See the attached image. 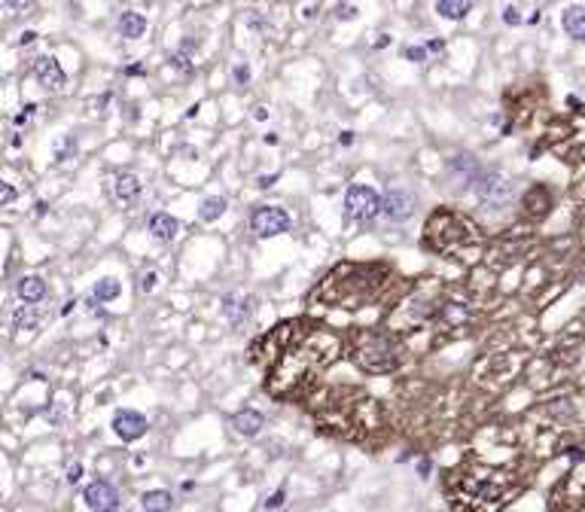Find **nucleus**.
<instances>
[{
    "mask_svg": "<svg viewBox=\"0 0 585 512\" xmlns=\"http://www.w3.org/2000/svg\"><path fill=\"white\" fill-rule=\"evenodd\" d=\"M80 476H82V464L73 461L71 467H67V485H76V482H80Z\"/></svg>",
    "mask_w": 585,
    "mask_h": 512,
    "instance_id": "obj_31",
    "label": "nucleus"
},
{
    "mask_svg": "<svg viewBox=\"0 0 585 512\" xmlns=\"http://www.w3.org/2000/svg\"><path fill=\"white\" fill-rule=\"evenodd\" d=\"M247 25H253V28H263V30H268V21L259 15V10H247Z\"/></svg>",
    "mask_w": 585,
    "mask_h": 512,
    "instance_id": "obj_32",
    "label": "nucleus"
},
{
    "mask_svg": "<svg viewBox=\"0 0 585 512\" xmlns=\"http://www.w3.org/2000/svg\"><path fill=\"white\" fill-rule=\"evenodd\" d=\"M119 34L125 37V40H137V37H143L146 34V19L141 12H134V10L122 12L119 15Z\"/></svg>",
    "mask_w": 585,
    "mask_h": 512,
    "instance_id": "obj_17",
    "label": "nucleus"
},
{
    "mask_svg": "<svg viewBox=\"0 0 585 512\" xmlns=\"http://www.w3.org/2000/svg\"><path fill=\"white\" fill-rule=\"evenodd\" d=\"M141 506H143V512H168L174 506V497L168 491H161V488H156V491L141 494Z\"/></svg>",
    "mask_w": 585,
    "mask_h": 512,
    "instance_id": "obj_21",
    "label": "nucleus"
},
{
    "mask_svg": "<svg viewBox=\"0 0 585 512\" xmlns=\"http://www.w3.org/2000/svg\"><path fill=\"white\" fill-rule=\"evenodd\" d=\"M283 497H287V491H283V488H281V491H274L272 497L265 500V509H278V506H283Z\"/></svg>",
    "mask_w": 585,
    "mask_h": 512,
    "instance_id": "obj_35",
    "label": "nucleus"
},
{
    "mask_svg": "<svg viewBox=\"0 0 585 512\" xmlns=\"http://www.w3.org/2000/svg\"><path fill=\"white\" fill-rule=\"evenodd\" d=\"M274 180H278V174H268V177H259V180H256V186H259V189H265V186H272Z\"/></svg>",
    "mask_w": 585,
    "mask_h": 512,
    "instance_id": "obj_37",
    "label": "nucleus"
},
{
    "mask_svg": "<svg viewBox=\"0 0 585 512\" xmlns=\"http://www.w3.org/2000/svg\"><path fill=\"white\" fill-rule=\"evenodd\" d=\"M427 49H430V52H442V49H445V43H442V40H430V43H427Z\"/></svg>",
    "mask_w": 585,
    "mask_h": 512,
    "instance_id": "obj_39",
    "label": "nucleus"
},
{
    "mask_svg": "<svg viewBox=\"0 0 585 512\" xmlns=\"http://www.w3.org/2000/svg\"><path fill=\"white\" fill-rule=\"evenodd\" d=\"M263 427H265V418L259 415L256 409H244V412H238V415L232 418V430L238 433V436H244V439L259 436Z\"/></svg>",
    "mask_w": 585,
    "mask_h": 512,
    "instance_id": "obj_14",
    "label": "nucleus"
},
{
    "mask_svg": "<svg viewBox=\"0 0 585 512\" xmlns=\"http://www.w3.org/2000/svg\"><path fill=\"white\" fill-rule=\"evenodd\" d=\"M292 226V217L281 204H259L250 213V229L259 235V238H274V235H283Z\"/></svg>",
    "mask_w": 585,
    "mask_h": 512,
    "instance_id": "obj_3",
    "label": "nucleus"
},
{
    "mask_svg": "<svg viewBox=\"0 0 585 512\" xmlns=\"http://www.w3.org/2000/svg\"><path fill=\"white\" fill-rule=\"evenodd\" d=\"M503 21H506V25H521L518 10H515V6H503Z\"/></svg>",
    "mask_w": 585,
    "mask_h": 512,
    "instance_id": "obj_33",
    "label": "nucleus"
},
{
    "mask_svg": "<svg viewBox=\"0 0 585 512\" xmlns=\"http://www.w3.org/2000/svg\"><path fill=\"white\" fill-rule=\"evenodd\" d=\"M15 296H19L25 305H37L46 299V281L40 274H21L15 281Z\"/></svg>",
    "mask_w": 585,
    "mask_h": 512,
    "instance_id": "obj_13",
    "label": "nucleus"
},
{
    "mask_svg": "<svg viewBox=\"0 0 585 512\" xmlns=\"http://www.w3.org/2000/svg\"><path fill=\"white\" fill-rule=\"evenodd\" d=\"M512 195H515V183L509 177H503V174L494 171V174L479 177V198L491 211H503L506 204L512 202Z\"/></svg>",
    "mask_w": 585,
    "mask_h": 512,
    "instance_id": "obj_5",
    "label": "nucleus"
},
{
    "mask_svg": "<svg viewBox=\"0 0 585 512\" xmlns=\"http://www.w3.org/2000/svg\"><path fill=\"white\" fill-rule=\"evenodd\" d=\"M561 28L567 30V37L573 40H585V6L582 3H570L564 12H561Z\"/></svg>",
    "mask_w": 585,
    "mask_h": 512,
    "instance_id": "obj_16",
    "label": "nucleus"
},
{
    "mask_svg": "<svg viewBox=\"0 0 585 512\" xmlns=\"http://www.w3.org/2000/svg\"><path fill=\"white\" fill-rule=\"evenodd\" d=\"M43 324V311H37L34 305H19L12 311V326L15 330H37Z\"/></svg>",
    "mask_w": 585,
    "mask_h": 512,
    "instance_id": "obj_20",
    "label": "nucleus"
},
{
    "mask_svg": "<svg viewBox=\"0 0 585 512\" xmlns=\"http://www.w3.org/2000/svg\"><path fill=\"white\" fill-rule=\"evenodd\" d=\"M232 76H235V82H238V86H247V82H250V76H253V71H250V64H247V61H238V64L232 67Z\"/></svg>",
    "mask_w": 585,
    "mask_h": 512,
    "instance_id": "obj_26",
    "label": "nucleus"
},
{
    "mask_svg": "<svg viewBox=\"0 0 585 512\" xmlns=\"http://www.w3.org/2000/svg\"><path fill=\"white\" fill-rule=\"evenodd\" d=\"M229 202L222 195H207L202 202V208H198V220H204V223H217V220L226 213Z\"/></svg>",
    "mask_w": 585,
    "mask_h": 512,
    "instance_id": "obj_22",
    "label": "nucleus"
},
{
    "mask_svg": "<svg viewBox=\"0 0 585 512\" xmlns=\"http://www.w3.org/2000/svg\"><path fill=\"white\" fill-rule=\"evenodd\" d=\"M34 76L46 91H64V86H67V73L55 55L34 58Z\"/></svg>",
    "mask_w": 585,
    "mask_h": 512,
    "instance_id": "obj_8",
    "label": "nucleus"
},
{
    "mask_svg": "<svg viewBox=\"0 0 585 512\" xmlns=\"http://www.w3.org/2000/svg\"><path fill=\"white\" fill-rule=\"evenodd\" d=\"M12 202H15V189H12V183H3V186H0V204H3V208H10Z\"/></svg>",
    "mask_w": 585,
    "mask_h": 512,
    "instance_id": "obj_30",
    "label": "nucleus"
},
{
    "mask_svg": "<svg viewBox=\"0 0 585 512\" xmlns=\"http://www.w3.org/2000/svg\"><path fill=\"white\" fill-rule=\"evenodd\" d=\"M3 6L10 12H25V10H30L34 6V0H3Z\"/></svg>",
    "mask_w": 585,
    "mask_h": 512,
    "instance_id": "obj_29",
    "label": "nucleus"
},
{
    "mask_svg": "<svg viewBox=\"0 0 585 512\" xmlns=\"http://www.w3.org/2000/svg\"><path fill=\"white\" fill-rule=\"evenodd\" d=\"M381 213L387 220H394V223L409 220L414 213V195L403 186H394V189L387 186V193H384V198H381Z\"/></svg>",
    "mask_w": 585,
    "mask_h": 512,
    "instance_id": "obj_9",
    "label": "nucleus"
},
{
    "mask_svg": "<svg viewBox=\"0 0 585 512\" xmlns=\"http://www.w3.org/2000/svg\"><path fill=\"white\" fill-rule=\"evenodd\" d=\"M150 235L161 244H171L177 235H180V223H177L171 213H152L150 217Z\"/></svg>",
    "mask_w": 585,
    "mask_h": 512,
    "instance_id": "obj_15",
    "label": "nucleus"
},
{
    "mask_svg": "<svg viewBox=\"0 0 585 512\" xmlns=\"http://www.w3.org/2000/svg\"><path fill=\"white\" fill-rule=\"evenodd\" d=\"M110 193H113V198H116L119 204H134L137 198H141L143 186H141V180H137L134 174L122 171V174H116V177L110 180Z\"/></svg>",
    "mask_w": 585,
    "mask_h": 512,
    "instance_id": "obj_12",
    "label": "nucleus"
},
{
    "mask_svg": "<svg viewBox=\"0 0 585 512\" xmlns=\"http://www.w3.org/2000/svg\"><path fill=\"white\" fill-rule=\"evenodd\" d=\"M34 110H37V104H28L25 110H21L19 116H15V125H28V122L34 119Z\"/></svg>",
    "mask_w": 585,
    "mask_h": 512,
    "instance_id": "obj_34",
    "label": "nucleus"
},
{
    "mask_svg": "<svg viewBox=\"0 0 585 512\" xmlns=\"http://www.w3.org/2000/svg\"><path fill=\"white\" fill-rule=\"evenodd\" d=\"M469 10H473V0H436V12L448 21L466 19Z\"/></svg>",
    "mask_w": 585,
    "mask_h": 512,
    "instance_id": "obj_19",
    "label": "nucleus"
},
{
    "mask_svg": "<svg viewBox=\"0 0 585 512\" xmlns=\"http://www.w3.org/2000/svg\"><path fill=\"white\" fill-rule=\"evenodd\" d=\"M82 500L91 512H116L119 509V491L104 479H95V482L86 485L82 491Z\"/></svg>",
    "mask_w": 585,
    "mask_h": 512,
    "instance_id": "obj_7",
    "label": "nucleus"
},
{
    "mask_svg": "<svg viewBox=\"0 0 585 512\" xmlns=\"http://www.w3.org/2000/svg\"><path fill=\"white\" fill-rule=\"evenodd\" d=\"M253 119H256V122H265V119H268V110H265V107H253Z\"/></svg>",
    "mask_w": 585,
    "mask_h": 512,
    "instance_id": "obj_36",
    "label": "nucleus"
},
{
    "mask_svg": "<svg viewBox=\"0 0 585 512\" xmlns=\"http://www.w3.org/2000/svg\"><path fill=\"white\" fill-rule=\"evenodd\" d=\"M436 317L442 320L448 330H457L460 324H466V320H469V308H466L464 302H448V305H442V308H439Z\"/></svg>",
    "mask_w": 585,
    "mask_h": 512,
    "instance_id": "obj_18",
    "label": "nucleus"
},
{
    "mask_svg": "<svg viewBox=\"0 0 585 512\" xmlns=\"http://www.w3.org/2000/svg\"><path fill=\"white\" fill-rule=\"evenodd\" d=\"M353 360L366 372H394L399 366V345L390 333H363L353 348Z\"/></svg>",
    "mask_w": 585,
    "mask_h": 512,
    "instance_id": "obj_1",
    "label": "nucleus"
},
{
    "mask_svg": "<svg viewBox=\"0 0 585 512\" xmlns=\"http://www.w3.org/2000/svg\"><path fill=\"white\" fill-rule=\"evenodd\" d=\"M253 308H256V299L244 293H229L222 296V317L235 326V330H244L253 317Z\"/></svg>",
    "mask_w": 585,
    "mask_h": 512,
    "instance_id": "obj_10",
    "label": "nucleus"
},
{
    "mask_svg": "<svg viewBox=\"0 0 585 512\" xmlns=\"http://www.w3.org/2000/svg\"><path fill=\"white\" fill-rule=\"evenodd\" d=\"M427 55H430V49H427V46H409V49H405V58H409V61H414V64H424V61H427Z\"/></svg>",
    "mask_w": 585,
    "mask_h": 512,
    "instance_id": "obj_27",
    "label": "nucleus"
},
{
    "mask_svg": "<svg viewBox=\"0 0 585 512\" xmlns=\"http://www.w3.org/2000/svg\"><path fill=\"white\" fill-rule=\"evenodd\" d=\"M156 281H159V272L156 269L141 272V278H137V290H141V293H152V290H156Z\"/></svg>",
    "mask_w": 585,
    "mask_h": 512,
    "instance_id": "obj_25",
    "label": "nucleus"
},
{
    "mask_svg": "<svg viewBox=\"0 0 585 512\" xmlns=\"http://www.w3.org/2000/svg\"><path fill=\"white\" fill-rule=\"evenodd\" d=\"M34 40H37V34H34V30H25V34H21V40H19V43H21V46H30V43H34Z\"/></svg>",
    "mask_w": 585,
    "mask_h": 512,
    "instance_id": "obj_38",
    "label": "nucleus"
},
{
    "mask_svg": "<svg viewBox=\"0 0 585 512\" xmlns=\"http://www.w3.org/2000/svg\"><path fill=\"white\" fill-rule=\"evenodd\" d=\"M119 293H122V287H119L116 278H101V281L95 284V299H98V302H113Z\"/></svg>",
    "mask_w": 585,
    "mask_h": 512,
    "instance_id": "obj_23",
    "label": "nucleus"
},
{
    "mask_svg": "<svg viewBox=\"0 0 585 512\" xmlns=\"http://www.w3.org/2000/svg\"><path fill=\"white\" fill-rule=\"evenodd\" d=\"M344 213L353 223H369L381 213V195L366 183H353L344 193Z\"/></svg>",
    "mask_w": 585,
    "mask_h": 512,
    "instance_id": "obj_2",
    "label": "nucleus"
},
{
    "mask_svg": "<svg viewBox=\"0 0 585 512\" xmlns=\"http://www.w3.org/2000/svg\"><path fill=\"white\" fill-rule=\"evenodd\" d=\"M335 19L353 21V19H357V6H353V3H338L335 6Z\"/></svg>",
    "mask_w": 585,
    "mask_h": 512,
    "instance_id": "obj_28",
    "label": "nucleus"
},
{
    "mask_svg": "<svg viewBox=\"0 0 585 512\" xmlns=\"http://www.w3.org/2000/svg\"><path fill=\"white\" fill-rule=\"evenodd\" d=\"M113 433L122 439V442H134V439H141L143 433H146V418L141 415V412H134V409H119L116 415H113Z\"/></svg>",
    "mask_w": 585,
    "mask_h": 512,
    "instance_id": "obj_11",
    "label": "nucleus"
},
{
    "mask_svg": "<svg viewBox=\"0 0 585 512\" xmlns=\"http://www.w3.org/2000/svg\"><path fill=\"white\" fill-rule=\"evenodd\" d=\"M448 183H451V193H464L473 183H479V162H475L469 152L451 156L448 159Z\"/></svg>",
    "mask_w": 585,
    "mask_h": 512,
    "instance_id": "obj_6",
    "label": "nucleus"
},
{
    "mask_svg": "<svg viewBox=\"0 0 585 512\" xmlns=\"http://www.w3.org/2000/svg\"><path fill=\"white\" fill-rule=\"evenodd\" d=\"M168 61H171V64H174V67H177V71H180V73H192V71H195V64H192V61H189L186 49L174 52V55H168Z\"/></svg>",
    "mask_w": 585,
    "mask_h": 512,
    "instance_id": "obj_24",
    "label": "nucleus"
},
{
    "mask_svg": "<svg viewBox=\"0 0 585 512\" xmlns=\"http://www.w3.org/2000/svg\"><path fill=\"white\" fill-rule=\"evenodd\" d=\"M430 223L442 229V232H436V229H427L430 238H436V247H442V250H454V247H460V244H466V241H475V229L469 226L466 220L454 217V213H448L451 229H445V220H442V217H433Z\"/></svg>",
    "mask_w": 585,
    "mask_h": 512,
    "instance_id": "obj_4",
    "label": "nucleus"
}]
</instances>
